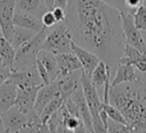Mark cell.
<instances>
[{"label": "cell", "instance_id": "obj_20", "mask_svg": "<svg viewBox=\"0 0 146 133\" xmlns=\"http://www.w3.org/2000/svg\"><path fill=\"white\" fill-rule=\"evenodd\" d=\"M36 59H39L43 64V66L47 68L49 75H50L51 81L54 82L58 77V73H59L56 55L52 53V52H50V51H47V50L41 49L39 51L38 56H36Z\"/></svg>", "mask_w": 146, "mask_h": 133}, {"label": "cell", "instance_id": "obj_6", "mask_svg": "<svg viewBox=\"0 0 146 133\" xmlns=\"http://www.w3.org/2000/svg\"><path fill=\"white\" fill-rule=\"evenodd\" d=\"M120 15H121V23H122V30H123L125 43L137 48L140 51H146V43L143 33L135 25L132 13L120 11Z\"/></svg>", "mask_w": 146, "mask_h": 133}, {"label": "cell", "instance_id": "obj_36", "mask_svg": "<svg viewBox=\"0 0 146 133\" xmlns=\"http://www.w3.org/2000/svg\"><path fill=\"white\" fill-rule=\"evenodd\" d=\"M143 3H144V5L146 6V0H143Z\"/></svg>", "mask_w": 146, "mask_h": 133}, {"label": "cell", "instance_id": "obj_16", "mask_svg": "<svg viewBox=\"0 0 146 133\" xmlns=\"http://www.w3.org/2000/svg\"><path fill=\"white\" fill-rule=\"evenodd\" d=\"M140 77L137 74V69L129 64H117L115 68L114 77L111 82V86H116L127 82H137Z\"/></svg>", "mask_w": 146, "mask_h": 133}, {"label": "cell", "instance_id": "obj_29", "mask_svg": "<svg viewBox=\"0 0 146 133\" xmlns=\"http://www.w3.org/2000/svg\"><path fill=\"white\" fill-rule=\"evenodd\" d=\"M51 11H52V14H54V16H55V18H56V20L58 23L65 22V19H66V10L64 8H62V7H54L51 9Z\"/></svg>", "mask_w": 146, "mask_h": 133}, {"label": "cell", "instance_id": "obj_28", "mask_svg": "<svg viewBox=\"0 0 146 133\" xmlns=\"http://www.w3.org/2000/svg\"><path fill=\"white\" fill-rule=\"evenodd\" d=\"M41 20H42L43 26H46V27H48V28L52 27L55 24L58 23V22L56 20V18H55V16H54V14H52L51 10L44 11V13L42 14V16H41Z\"/></svg>", "mask_w": 146, "mask_h": 133}, {"label": "cell", "instance_id": "obj_8", "mask_svg": "<svg viewBox=\"0 0 146 133\" xmlns=\"http://www.w3.org/2000/svg\"><path fill=\"white\" fill-rule=\"evenodd\" d=\"M16 10V0H0V33L11 40L15 28L14 15Z\"/></svg>", "mask_w": 146, "mask_h": 133}, {"label": "cell", "instance_id": "obj_14", "mask_svg": "<svg viewBox=\"0 0 146 133\" xmlns=\"http://www.w3.org/2000/svg\"><path fill=\"white\" fill-rule=\"evenodd\" d=\"M14 24H15V26H19V27H24V28L34 31L35 33L41 31L43 27L42 20L39 19L34 14L21 10L17 7L15 10V15H14Z\"/></svg>", "mask_w": 146, "mask_h": 133}, {"label": "cell", "instance_id": "obj_17", "mask_svg": "<svg viewBox=\"0 0 146 133\" xmlns=\"http://www.w3.org/2000/svg\"><path fill=\"white\" fill-rule=\"evenodd\" d=\"M40 88L41 86H31V88L18 89L15 105L25 113H29L32 109H34V102H35L36 93H38V90Z\"/></svg>", "mask_w": 146, "mask_h": 133}, {"label": "cell", "instance_id": "obj_23", "mask_svg": "<svg viewBox=\"0 0 146 133\" xmlns=\"http://www.w3.org/2000/svg\"><path fill=\"white\" fill-rule=\"evenodd\" d=\"M42 1L43 0H16V7L21 10L36 14L41 8Z\"/></svg>", "mask_w": 146, "mask_h": 133}, {"label": "cell", "instance_id": "obj_31", "mask_svg": "<svg viewBox=\"0 0 146 133\" xmlns=\"http://www.w3.org/2000/svg\"><path fill=\"white\" fill-rule=\"evenodd\" d=\"M10 73H11V69L8 68L7 66H5V65L0 61V84L3 83V82L10 76Z\"/></svg>", "mask_w": 146, "mask_h": 133}, {"label": "cell", "instance_id": "obj_32", "mask_svg": "<svg viewBox=\"0 0 146 133\" xmlns=\"http://www.w3.org/2000/svg\"><path fill=\"white\" fill-rule=\"evenodd\" d=\"M68 1L70 0H55V7H62V8L66 9Z\"/></svg>", "mask_w": 146, "mask_h": 133}, {"label": "cell", "instance_id": "obj_19", "mask_svg": "<svg viewBox=\"0 0 146 133\" xmlns=\"http://www.w3.org/2000/svg\"><path fill=\"white\" fill-rule=\"evenodd\" d=\"M15 59L16 49L13 43L0 33V61L13 70L15 67Z\"/></svg>", "mask_w": 146, "mask_h": 133}, {"label": "cell", "instance_id": "obj_27", "mask_svg": "<svg viewBox=\"0 0 146 133\" xmlns=\"http://www.w3.org/2000/svg\"><path fill=\"white\" fill-rule=\"evenodd\" d=\"M35 67H36V70H38V73H39V75H40V77H41L43 84H50V83L52 82L51 78H50V75H49L47 68L43 66V64H42L39 59L35 60Z\"/></svg>", "mask_w": 146, "mask_h": 133}, {"label": "cell", "instance_id": "obj_11", "mask_svg": "<svg viewBox=\"0 0 146 133\" xmlns=\"http://www.w3.org/2000/svg\"><path fill=\"white\" fill-rule=\"evenodd\" d=\"M81 70H75L72 72L67 75L64 76H59L57 77L55 81L58 85V90H59V94L62 95V98L64 100H66L67 98H70L73 92L81 86V81H80V76H81Z\"/></svg>", "mask_w": 146, "mask_h": 133}, {"label": "cell", "instance_id": "obj_7", "mask_svg": "<svg viewBox=\"0 0 146 133\" xmlns=\"http://www.w3.org/2000/svg\"><path fill=\"white\" fill-rule=\"evenodd\" d=\"M9 80H11L18 89L31 88V86H42L43 82L36 70L35 65L24 68H15L11 70Z\"/></svg>", "mask_w": 146, "mask_h": 133}, {"label": "cell", "instance_id": "obj_10", "mask_svg": "<svg viewBox=\"0 0 146 133\" xmlns=\"http://www.w3.org/2000/svg\"><path fill=\"white\" fill-rule=\"evenodd\" d=\"M71 50L80 60L81 66H82V70L84 72V74L90 77L92 70L96 68V66L100 61V58L96 53H94L92 51L81 47L80 44L75 43L74 41H72Z\"/></svg>", "mask_w": 146, "mask_h": 133}, {"label": "cell", "instance_id": "obj_1", "mask_svg": "<svg viewBox=\"0 0 146 133\" xmlns=\"http://www.w3.org/2000/svg\"><path fill=\"white\" fill-rule=\"evenodd\" d=\"M65 10L73 41L96 53L113 72L125 45L120 10L103 0H70Z\"/></svg>", "mask_w": 146, "mask_h": 133}, {"label": "cell", "instance_id": "obj_26", "mask_svg": "<svg viewBox=\"0 0 146 133\" xmlns=\"http://www.w3.org/2000/svg\"><path fill=\"white\" fill-rule=\"evenodd\" d=\"M107 132H131V128L123 123L115 122L111 118H108L107 122Z\"/></svg>", "mask_w": 146, "mask_h": 133}, {"label": "cell", "instance_id": "obj_30", "mask_svg": "<svg viewBox=\"0 0 146 133\" xmlns=\"http://www.w3.org/2000/svg\"><path fill=\"white\" fill-rule=\"evenodd\" d=\"M103 1H105L106 3L115 7L120 11H129L128 10V7H127V3H125V0H103Z\"/></svg>", "mask_w": 146, "mask_h": 133}, {"label": "cell", "instance_id": "obj_25", "mask_svg": "<svg viewBox=\"0 0 146 133\" xmlns=\"http://www.w3.org/2000/svg\"><path fill=\"white\" fill-rule=\"evenodd\" d=\"M102 107H103V109L106 111L108 118H111V119H113V120H115V122H120V123L127 124V122H125V119H124L122 113H121L114 105H112L111 102H103Z\"/></svg>", "mask_w": 146, "mask_h": 133}, {"label": "cell", "instance_id": "obj_35", "mask_svg": "<svg viewBox=\"0 0 146 133\" xmlns=\"http://www.w3.org/2000/svg\"><path fill=\"white\" fill-rule=\"evenodd\" d=\"M143 36H144V40H145V43H146V31H143Z\"/></svg>", "mask_w": 146, "mask_h": 133}, {"label": "cell", "instance_id": "obj_18", "mask_svg": "<svg viewBox=\"0 0 146 133\" xmlns=\"http://www.w3.org/2000/svg\"><path fill=\"white\" fill-rule=\"evenodd\" d=\"M112 75V69L106 65L105 61L100 60L98 63V65L96 66V68L92 70L91 75H90V80L92 82V84L96 86L97 91H104V85L106 83V81L108 78H111Z\"/></svg>", "mask_w": 146, "mask_h": 133}, {"label": "cell", "instance_id": "obj_21", "mask_svg": "<svg viewBox=\"0 0 146 133\" xmlns=\"http://www.w3.org/2000/svg\"><path fill=\"white\" fill-rule=\"evenodd\" d=\"M35 34L36 33L34 31H31V30H27L24 27H19V26H15L10 42L13 43L14 48L17 51L21 47H23L25 43H27Z\"/></svg>", "mask_w": 146, "mask_h": 133}, {"label": "cell", "instance_id": "obj_33", "mask_svg": "<svg viewBox=\"0 0 146 133\" xmlns=\"http://www.w3.org/2000/svg\"><path fill=\"white\" fill-rule=\"evenodd\" d=\"M43 2L47 10H51L55 7V0H43Z\"/></svg>", "mask_w": 146, "mask_h": 133}, {"label": "cell", "instance_id": "obj_5", "mask_svg": "<svg viewBox=\"0 0 146 133\" xmlns=\"http://www.w3.org/2000/svg\"><path fill=\"white\" fill-rule=\"evenodd\" d=\"M48 27L43 26L41 31H39L27 43H25L23 47H21L16 51V59H15V68H24V67H31L35 65L36 56L39 51L42 49L44 38L48 32Z\"/></svg>", "mask_w": 146, "mask_h": 133}, {"label": "cell", "instance_id": "obj_2", "mask_svg": "<svg viewBox=\"0 0 146 133\" xmlns=\"http://www.w3.org/2000/svg\"><path fill=\"white\" fill-rule=\"evenodd\" d=\"M110 102L122 113L131 132H146V88L140 80L111 86Z\"/></svg>", "mask_w": 146, "mask_h": 133}, {"label": "cell", "instance_id": "obj_4", "mask_svg": "<svg viewBox=\"0 0 146 133\" xmlns=\"http://www.w3.org/2000/svg\"><path fill=\"white\" fill-rule=\"evenodd\" d=\"M80 81H81V86H82V91H83L87 105H88L90 114H91L94 131L95 132H107L106 127L100 118V115H99L103 102H102L100 95H99L96 86L92 84L90 77L88 75H86L83 70H81Z\"/></svg>", "mask_w": 146, "mask_h": 133}, {"label": "cell", "instance_id": "obj_22", "mask_svg": "<svg viewBox=\"0 0 146 133\" xmlns=\"http://www.w3.org/2000/svg\"><path fill=\"white\" fill-rule=\"evenodd\" d=\"M64 102H65V100L62 98V95H60V94H57V95L46 106V108H44L43 111L41 113L40 117H41L42 123H43V124H47V122H48V119L50 118V116H51L54 113H56V111L64 105Z\"/></svg>", "mask_w": 146, "mask_h": 133}, {"label": "cell", "instance_id": "obj_15", "mask_svg": "<svg viewBox=\"0 0 146 133\" xmlns=\"http://www.w3.org/2000/svg\"><path fill=\"white\" fill-rule=\"evenodd\" d=\"M57 58V63H58V77L59 76H64L67 75L72 72L82 69L81 63L78 59V57L72 52H62V53H57L56 55Z\"/></svg>", "mask_w": 146, "mask_h": 133}, {"label": "cell", "instance_id": "obj_3", "mask_svg": "<svg viewBox=\"0 0 146 133\" xmlns=\"http://www.w3.org/2000/svg\"><path fill=\"white\" fill-rule=\"evenodd\" d=\"M73 38L71 31L65 22L57 23L50 27L43 41L42 49L50 51L55 55L62 52H70Z\"/></svg>", "mask_w": 146, "mask_h": 133}, {"label": "cell", "instance_id": "obj_9", "mask_svg": "<svg viewBox=\"0 0 146 133\" xmlns=\"http://www.w3.org/2000/svg\"><path fill=\"white\" fill-rule=\"evenodd\" d=\"M1 114L6 132H21L27 122V113L23 111L16 105Z\"/></svg>", "mask_w": 146, "mask_h": 133}, {"label": "cell", "instance_id": "obj_12", "mask_svg": "<svg viewBox=\"0 0 146 133\" xmlns=\"http://www.w3.org/2000/svg\"><path fill=\"white\" fill-rule=\"evenodd\" d=\"M57 94H59V90H58V85H57L56 81L51 82L50 84H43L38 90L35 102H34V110L39 115H41V113L43 111V109L46 108V106Z\"/></svg>", "mask_w": 146, "mask_h": 133}, {"label": "cell", "instance_id": "obj_34", "mask_svg": "<svg viewBox=\"0 0 146 133\" xmlns=\"http://www.w3.org/2000/svg\"><path fill=\"white\" fill-rule=\"evenodd\" d=\"M0 132H6L5 128V124H3V119H2V114L0 111Z\"/></svg>", "mask_w": 146, "mask_h": 133}, {"label": "cell", "instance_id": "obj_24", "mask_svg": "<svg viewBox=\"0 0 146 133\" xmlns=\"http://www.w3.org/2000/svg\"><path fill=\"white\" fill-rule=\"evenodd\" d=\"M132 16H133L135 25L141 32L146 31V6L144 3H141L139 7H137V9L132 14Z\"/></svg>", "mask_w": 146, "mask_h": 133}, {"label": "cell", "instance_id": "obj_13", "mask_svg": "<svg viewBox=\"0 0 146 133\" xmlns=\"http://www.w3.org/2000/svg\"><path fill=\"white\" fill-rule=\"evenodd\" d=\"M18 88L9 77L0 84V111L5 113L16 102Z\"/></svg>", "mask_w": 146, "mask_h": 133}]
</instances>
